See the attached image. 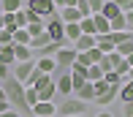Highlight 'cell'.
<instances>
[{
	"label": "cell",
	"mask_w": 133,
	"mask_h": 117,
	"mask_svg": "<svg viewBox=\"0 0 133 117\" xmlns=\"http://www.w3.org/2000/svg\"><path fill=\"white\" fill-rule=\"evenodd\" d=\"M0 87H3L5 101L11 103V109H16L22 117H33V112H30V106H27V101H25V84H22L19 79L8 76L5 82H0Z\"/></svg>",
	"instance_id": "obj_1"
},
{
	"label": "cell",
	"mask_w": 133,
	"mask_h": 117,
	"mask_svg": "<svg viewBox=\"0 0 133 117\" xmlns=\"http://www.w3.org/2000/svg\"><path fill=\"white\" fill-rule=\"evenodd\" d=\"M54 106H57V114L60 117H84L87 114V103L84 101H79V98H63V95H57L54 98Z\"/></svg>",
	"instance_id": "obj_2"
},
{
	"label": "cell",
	"mask_w": 133,
	"mask_h": 117,
	"mask_svg": "<svg viewBox=\"0 0 133 117\" xmlns=\"http://www.w3.org/2000/svg\"><path fill=\"white\" fill-rule=\"evenodd\" d=\"M27 11L38 14L41 19H54L57 16V8H54L52 0H27Z\"/></svg>",
	"instance_id": "obj_3"
},
{
	"label": "cell",
	"mask_w": 133,
	"mask_h": 117,
	"mask_svg": "<svg viewBox=\"0 0 133 117\" xmlns=\"http://www.w3.org/2000/svg\"><path fill=\"white\" fill-rule=\"evenodd\" d=\"M33 71H35V60H25V63H16V65H14V73H11V76L19 79V82L27 87V82H30V76H33Z\"/></svg>",
	"instance_id": "obj_4"
},
{
	"label": "cell",
	"mask_w": 133,
	"mask_h": 117,
	"mask_svg": "<svg viewBox=\"0 0 133 117\" xmlns=\"http://www.w3.org/2000/svg\"><path fill=\"white\" fill-rule=\"evenodd\" d=\"M54 84H57V95H63V98H71V95H74L71 71H68V73H60V76H54Z\"/></svg>",
	"instance_id": "obj_5"
},
{
	"label": "cell",
	"mask_w": 133,
	"mask_h": 117,
	"mask_svg": "<svg viewBox=\"0 0 133 117\" xmlns=\"http://www.w3.org/2000/svg\"><path fill=\"white\" fill-rule=\"evenodd\" d=\"M30 112H33V117H57V106L52 101H38Z\"/></svg>",
	"instance_id": "obj_6"
},
{
	"label": "cell",
	"mask_w": 133,
	"mask_h": 117,
	"mask_svg": "<svg viewBox=\"0 0 133 117\" xmlns=\"http://www.w3.org/2000/svg\"><path fill=\"white\" fill-rule=\"evenodd\" d=\"M74 98H79V101H84V103H92V101H95V87H92V82L82 84V87L74 93Z\"/></svg>",
	"instance_id": "obj_7"
},
{
	"label": "cell",
	"mask_w": 133,
	"mask_h": 117,
	"mask_svg": "<svg viewBox=\"0 0 133 117\" xmlns=\"http://www.w3.org/2000/svg\"><path fill=\"white\" fill-rule=\"evenodd\" d=\"M35 68H38L41 73H49V76H54L57 63H54V57H38V60H35Z\"/></svg>",
	"instance_id": "obj_8"
},
{
	"label": "cell",
	"mask_w": 133,
	"mask_h": 117,
	"mask_svg": "<svg viewBox=\"0 0 133 117\" xmlns=\"http://www.w3.org/2000/svg\"><path fill=\"white\" fill-rule=\"evenodd\" d=\"M92 24H95V35H109L111 27H109V19L103 14H92Z\"/></svg>",
	"instance_id": "obj_9"
},
{
	"label": "cell",
	"mask_w": 133,
	"mask_h": 117,
	"mask_svg": "<svg viewBox=\"0 0 133 117\" xmlns=\"http://www.w3.org/2000/svg\"><path fill=\"white\" fill-rule=\"evenodd\" d=\"M92 46H95V35H82V38H76V41H74L76 54H84L87 49H92Z\"/></svg>",
	"instance_id": "obj_10"
},
{
	"label": "cell",
	"mask_w": 133,
	"mask_h": 117,
	"mask_svg": "<svg viewBox=\"0 0 133 117\" xmlns=\"http://www.w3.org/2000/svg\"><path fill=\"white\" fill-rule=\"evenodd\" d=\"M101 14H103L109 22H111V19H117V16H122V11H119V5L114 3V0H106L103 8H101Z\"/></svg>",
	"instance_id": "obj_11"
},
{
	"label": "cell",
	"mask_w": 133,
	"mask_h": 117,
	"mask_svg": "<svg viewBox=\"0 0 133 117\" xmlns=\"http://www.w3.org/2000/svg\"><path fill=\"white\" fill-rule=\"evenodd\" d=\"M0 63L3 65H16V57H14V44H8V46H0Z\"/></svg>",
	"instance_id": "obj_12"
},
{
	"label": "cell",
	"mask_w": 133,
	"mask_h": 117,
	"mask_svg": "<svg viewBox=\"0 0 133 117\" xmlns=\"http://www.w3.org/2000/svg\"><path fill=\"white\" fill-rule=\"evenodd\" d=\"M117 93H119V90H117V87H109V90H106V93H103V95H98V98H95V101H92V103H98V106H103V109H106V106H109V103H111V101H114V98H117Z\"/></svg>",
	"instance_id": "obj_13"
},
{
	"label": "cell",
	"mask_w": 133,
	"mask_h": 117,
	"mask_svg": "<svg viewBox=\"0 0 133 117\" xmlns=\"http://www.w3.org/2000/svg\"><path fill=\"white\" fill-rule=\"evenodd\" d=\"M95 46H98L103 54H111V52H114V44H111L109 35H95Z\"/></svg>",
	"instance_id": "obj_14"
},
{
	"label": "cell",
	"mask_w": 133,
	"mask_h": 117,
	"mask_svg": "<svg viewBox=\"0 0 133 117\" xmlns=\"http://www.w3.org/2000/svg\"><path fill=\"white\" fill-rule=\"evenodd\" d=\"M76 38H82V27H79V22H76V24H65V41L74 46Z\"/></svg>",
	"instance_id": "obj_15"
},
{
	"label": "cell",
	"mask_w": 133,
	"mask_h": 117,
	"mask_svg": "<svg viewBox=\"0 0 133 117\" xmlns=\"http://www.w3.org/2000/svg\"><path fill=\"white\" fill-rule=\"evenodd\" d=\"M14 57H16V63L33 60V49H30V46H16V44H14Z\"/></svg>",
	"instance_id": "obj_16"
},
{
	"label": "cell",
	"mask_w": 133,
	"mask_h": 117,
	"mask_svg": "<svg viewBox=\"0 0 133 117\" xmlns=\"http://www.w3.org/2000/svg\"><path fill=\"white\" fill-rule=\"evenodd\" d=\"M0 8H3V14H16V11H22V0H0Z\"/></svg>",
	"instance_id": "obj_17"
},
{
	"label": "cell",
	"mask_w": 133,
	"mask_h": 117,
	"mask_svg": "<svg viewBox=\"0 0 133 117\" xmlns=\"http://www.w3.org/2000/svg\"><path fill=\"white\" fill-rule=\"evenodd\" d=\"M114 52H117L119 57H130V54H133V33H130V38H128V41H122V44L114 49Z\"/></svg>",
	"instance_id": "obj_18"
},
{
	"label": "cell",
	"mask_w": 133,
	"mask_h": 117,
	"mask_svg": "<svg viewBox=\"0 0 133 117\" xmlns=\"http://www.w3.org/2000/svg\"><path fill=\"white\" fill-rule=\"evenodd\" d=\"M30 41H33V38H30L27 30H16V33H14V44L16 46H30Z\"/></svg>",
	"instance_id": "obj_19"
},
{
	"label": "cell",
	"mask_w": 133,
	"mask_h": 117,
	"mask_svg": "<svg viewBox=\"0 0 133 117\" xmlns=\"http://www.w3.org/2000/svg\"><path fill=\"white\" fill-rule=\"evenodd\" d=\"M44 27H46V22H30L25 30L30 33V38H35V35H41V33H44Z\"/></svg>",
	"instance_id": "obj_20"
},
{
	"label": "cell",
	"mask_w": 133,
	"mask_h": 117,
	"mask_svg": "<svg viewBox=\"0 0 133 117\" xmlns=\"http://www.w3.org/2000/svg\"><path fill=\"white\" fill-rule=\"evenodd\" d=\"M101 79H103L101 65H90V68H87V82H101Z\"/></svg>",
	"instance_id": "obj_21"
},
{
	"label": "cell",
	"mask_w": 133,
	"mask_h": 117,
	"mask_svg": "<svg viewBox=\"0 0 133 117\" xmlns=\"http://www.w3.org/2000/svg\"><path fill=\"white\" fill-rule=\"evenodd\" d=\"M79 27H82V35H95V24H92V16L82 19V22H79Z\"/></svg>",
	"instance_id": "obj_22"
},
{
	"label": "cell",
	"mask_w": 133,
	"mask_h": 117,
	"mask_svg": "<svg viewBox=\"0 0 133 117\" xmlns=\"http://www.w3.org/2000/svg\"><path fill=\"white\" fill-rule=\"evenodd\" d=\"M117 98L122 103H133V90L128 87V84H122V87H119V93H117Z\"/></svg>",
	"instance_id": "obj_23"
},
{
	"label": "cell",
	"mask_w": 133,
	"mask_h": 117,
	"mask_svg": "<svg viewBox=\"0 0 133 117\" xmlns=\"http://www.w3.org/2000/svg\"><path fill=\"white\" fill-rule=\"evenodd\" d=\"M25 101H27V106L33 109L35 103H38V93H35L33 87H25Z\"/></svg>",
	"instance_id": "obj_24"
},
{
	"label": "cell",
	"mask_w": 133,
	"mask_h": 117,
	"mask_svg": "<svg viewBox=\"0 0 133 117\" xmlns=\"http://www.w3.org/2000/svg\"><path fill=\"white\" fill-rule=\"evenodd\" d=\"M8 44H14V33L11 30H0V46H8Z\"/></svg>",
	"instance_id": "obj_25"
},
{
	"label": "cell",
	"mask_w": 133,
	"mask_h": 117,
	"mask_svg": "<svg viewBox=\"0 0 133 117\" xmlns=\"http://www.w3.org/2000/svg\"><path fill=\"white\" fill-rule=\"evenodd\" d=\"M92 87H95V98H98L109 90V84H106V79H101V82H92Z\"/></svg>",
	"instance_id": "obj_26"
},
{
	"label": "cell",
	"mask_w": 133,
	"mask_h": 117,
	"mask_svg": "<svg viewBox=\"0 0 133 117\" xmlns=\"http://www.w3.org/2000/svg\"><path fill=\"white\" fill-rule=\"evenodd\" d=\"M103 3H106V0H87V5H90V11H92V14H101Z\"/></svg>",
	"instance_id": "obj_27"
},
{
	"label": "cell",
	"mask_w": 133,
	"mask_h": 117,
	"mask_svg": "<svg viewBox=\"0 0 133 117\" xmlns=\"http://www.w3.org/2000/svg\"><path fill=\"white\" fill-rule=\"evenodd\" d=\"M114 3L119 5V11H122V14H128V11H133V0H114Z\"/></svg>",
	"instance_id": "obj_28"
},
{
	"label": "cell",
	"mask_w": 133,
	"mask_h": 117,
	"mask_svg": "<svg viewBox=\"0 0 133 117\" xmlns=\"http://www.w3.org/2000/svg\"><path fill=\"white\" fill-rule=\"evenodd\" d=\"M52 3H54V8H68V5H76V3H79V0H52Z\"/></svg>",
	"instance_id": "obj_29"
},
{
	"label": "cell",
	"mask_w": 133,
	"mask_h": 117,
	"mask_svg": "<svg viewBox=\"0 0 133 117\" xmlns=\"http://www.w3.org/2000/svg\"><path fill=\"white\" fill-rule=\"evenodd\" d=\"M8 76H11V68H8V65H3V63H0V82H5Z\"/></svg>",
	"instance_id": "obj_30"
},
{
	"label": "cell",
	"mask_w": 133,
	"mask_h": 117,
	"mask_svg": "<svg viewBox=\"0 0 133 117\" xmlns=\"http://www.w3.org/2000/svg\"><path fill=\"white\" fill-rule=\"evenodd\" d=\"M125 24H128V33H133V11L125 14Z\"/></svg>",
	"instance_id": "obj_31"
},
{
	"label": "cell",
	"mask_w": 133,
	"mask_h": 117,
	"mask_svg": "<svg viewBox=\"0 0 133 117\" xmlns=\"http://www.w3.org/2000/svg\"><path fill=\"white\" fill-rule=\"evenodd\" d=\"M0 117H22L19 112H16V109H5V112L3 114H0Z\"/></svg>",
	"instance_id": "obj_32"
},
{
	"label": "cell",
	"mask_w": 133,
	"mask_h": 117,
	"mask_svg": "<svg viewBox=\"0 0 133 117\" xmlns=\"http://www.w3.org/2000/svg\"><path fill=\"white\" fill-rule=\"evenodd\" d=\"M125 117H133V103H125Z\"/></svg>",
	"instance_id": "obj_33"
},
{
	"label": "cell",
	"mask_w": 133,
	"mask_h": 117,
	"mask_svg": "<svg viewBox=\"0 0 133 117\" xmlns=\"http://www.w3.org/2000/svg\"><path fill=\"white\" fill-rule=\"evenodd\" d=\"M95 117H114V114H111V112H109V109H101V112H98V114H95Z\"/></svg>",
	"instance_id": "obj_34"
},
{
	"label": "cell",
	"mask_w": 133,
	"mask_h": 117,
	"mask_svg": "<svg viewBox=\"0 0 133 117\" xmlns=\"http://www.w3.org/2000/svg\"><path fill=\"white\" fill-rule=\"evenodd\" d=\"M5 109H11V103H8V101H0V114H3Z\"/></svg>",
	"instance_id": "obj_35"
},
{
	"label": "cell",
	"mask_w": 133,
	"mask_h": 117,
	"mask_svg": "<svg viewBox=\"0 0 133 117\" xmlns=\"http://www.w3.org/2000/svg\"><path fill=\"white\" fill-rule=\"evenodd\" d=\"M5 27V14H0V30Z\"/></svg>",
	"instance_id": "obj_36"
},
{
	"label": "cell",
	"mask_w": 133,
	"mask_h": 117,
	"mask_svg": "<svg viewBox=\"0 0 133 117\" xmlns=\"http://www.w3.org/2000/svg\"><path fill=\"white\" fill-rule=\"evenodd\" d=\"M122 84H128V87L133 90V79H125V82H122Z\"/></svg>",
	"instance_id": "obj_37"
},
{
	"label": "cell",
	"mask_w": 133,
	"mask_h": 117,
	"mask_svg": "<svg viewBox=\"0 0 133 117\" xmlns=\"http://www.w3.org/2000/svg\"><path fill=\"white\" fill-rule=\"evenodd\" d=\"M0 101H5V93H3V87H0Z\"/></svg>",
	"instance_id": "obj_38"
},
{
	"label": "cell",
	"mask_w": 133,
	"mask_h": 117,
	"mask_svg": "<svg viewBox=\"0 0 133 117\" xmlns=\"http://www.w3.org/2000/svg\"><path fill=\"white\" fill-rule=\"evenodd\" d=\"M0 14H3V8H0Z\"/></svg>",
	"instance_id": "obj_39"
}]
</instances>
